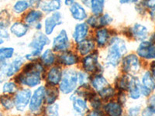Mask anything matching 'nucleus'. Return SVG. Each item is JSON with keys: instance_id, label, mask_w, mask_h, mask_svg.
I'll return each mask as SVG.
<instances>
[{"instance_id": "nucleus-31", "label": "nucleus", "mask_w": 155, "mask_h": 116, "mask_svg": "<svg viewBox=\"0 0 155 116\" xmlns=\"http://www.w3.org/2000/svg\"><path fill=\"white\" fill-rule=\"evenodd\" d=\"M29 7H30V5H29V2H27V0H18L13 5L12 9L15 13L20 14L25 12Z\"/></svg>"}, {"instance_id": "nucleus-17", "label": "nucleus", "mask_w": 155, "mask_h": 116, "mask_svg": "<svg viewBox=\"0 0 155 116\" xmlns=\"http://www.w3.org/2000/svg\"><path fill=\"white\" fill-rule=\"evenodd\" d=\"M83 67L87 72H93L99 66L98 63V54L96 53L88 55L84 58L82 61Z\"/></svg>"}, {"instance_id": "nucleus-39", "label": "nucleus", "mask_w": 155, "mask_h": 116, "mask_svg": "<svg viewBox=\"0 0 155 116\" xmlns=\"http://www.w3.org/2000/svg\"><path fill=\"white\" fill-rule=\"evenodd\" d=\"M78 83L80 84V85L85 86L88 84V80H89L88 74L85 72L80 71V72L78 73Z\"/></svg>"}, {"instance_id": "nucleus-9", "label": "nucleus", "mask_w": 155, "mask_h": 116, "mask_svg": "<svg viewBox=\"0 0 155 116\" xmlns=\"http://www.w3.org/2000/svg\"><path fill=\"white\" fill-rule=\"evenodd\" d=\"M137 53L141 58L150 60L155 57V45L150 41H142L137 49Z\"/></svg>"}, {"instance_id": "nucleus-36", "label": "nucleus", "mask_w": 155, "mask_h": 116, "mask_svg": "<svg viewBox=\"0 0 155 116\" xmlns=\"http://www.w3.org/2000/svg\"><path fill=\"white\" fill-rule=\"evenodd\" d=\"M17 91V87L14 82H5L2 87V92L4 94H12Z\"/></svg>"}, {"instance_id": "nucleus-30", "label": "nucleus", "mask_w": 155, "mask_h": 116, "mask_svg": "<svg viewBox=\"0 0 155 116\" xmlns=\"http://www.w3.org/2000/svg\"><path fill=\"white\" fill-rule=\"evenodd\" d=\"M55 56L54 52L51 50L48 49L44 51L41 55V61L44 65L50 66L54 63Z\"/></svg>"}, {"instance_id": "nucleus-20", "label": "nucleus", "mask_w": 155, "mask_h": 116, "mask_svg": "<svg viewBox=\"0 0 155 116\" xmlns=\"http://www.w3.org/2000/svg\"><path fill=\"white\" fill-rule=\"evenodd\" d=\"M61 70L60 67H53L50 69L48 73L47 79H48V83L51 85H57L58 84H60L62 77Z\"/></svg>"}, {"instance_id": "nucleus-14", "label": "nucleus", "mask_w": 155, "mask_h": 116, "mask_svg": "<svg viewBox=\"0 0 155 116\" xmlns=\"http://www.w3.org/2000/svg\"><path fill=\"white\" fill-rule=\"evenodd\" d=\"M71 99L73 101V109L79 115H84L88 111V108L87 102L79 95H73L71 97Z\"/></svg>"}, {"instance_id": "nucleus-32", "label": "nucleus", "mask_w": 155, "mask_h": 116, "mask_svg": "<svg viewBox=\"0 0 155 116\" xmlns=\"http://www.w3.org/2000/svg\"><path fill=\"white\" fill-rule=\"evenodd\" d=\"M11 16L6 9L0 12V27L6 29L10 24Z\"/></svg>"}, {"instance_id": "nucleus-40", "label": "nucleus", "mask_w": 155, "mask_h": 116, "mask_svg": "<svg viewBox=\"0 0 155 116\" xmlns=\"http://www.w3.org/2000/svg\"><path fill=\"white\" fill-rule=\"evenodd\" d=\"M141 111V107L140 105H135L131 107L128 111V116H139Z\"/></svg>"}, {"instance_id": "nucleus-23", "label": "nucleus", "mask_w": 155, "mask_h": 116, "mask_svg": "<svg viewBox=\"0 0 155 116\" xmlns=\"http://www.w3.org/2000/svg\"><path fill=\"white\" fill-rule=\"evenodd\" d=\"M109 37H110V34L107 29H99L95 34V41L97 43V45L100 47L106 46V44L109 40Z\"/></svg>"}, {"instance_id": "nucleus-29", "label": "nucleus", "mask_w": 155, "mask_h": 116, "mask_svg": "<svg viewBox=\"0 0 155 116\" xmlns=\"http://www.w3.org/2000/svg\"><path fill=\"white\" fill-rule=\"evenodd\" d=\"M15 49L10 47L0 48V63H3L7 60H9L13 56Z\"/></svg>"}, {"instance_id": "nucleus-16", "label": "nucleus", "mask_w": 155, "mask_h": 116, "mask_svg": "<svg viewBox=\"0 0 155 116\" xmlns=\"http://www.w3.org/2000/svg\"><path fill=\"white\" fill-rule=\"evenodd\" d=\"M71 16L77 21H83L87 18V12L85 8L78 2H74L69 9Z\"/></svg>"}, {"instance_id": "nucleus-28", "label": "nucleus", "mask_w": 155, "mask_h": 116, "mask_svg": "<svg viewBox=\"0 0 155 116\" xmlns=\"http://www.w3.org/2000/svg\"><path fill=\"white\" fill-rule=\"evenodd\" d=\"M91 10L95 16H99L103 12L105 6V0H91Z\"/></svg>"}, {"instance_id": "nucleus-33", "label": "nucleus", "mask_w": 155, "mask_h": 116, "mask_svg": "<svg viewBox=\"0 0 155 116\" xmlns=\"http://www.w3.org/2000/svg\"><path fill=\"white\" fill-rule=\"evenodd\" d=\"M56 88H49L46 90L45 92V100L48 104H54L56 99L58 98V92Z\"/></svg>"}, {"instance_id": "nucleus-7", "label": "nucleus", "mask_w": 155, "mask_h": 116, "mask_svg": "<svg viewBox=\"0 0 155 116\" xmlns=\"http://www.w3.org/2000/svg\"><path fill=\"white\" fill-rule=\"evenodd\" d=\"M140 61L135 54H129L123 60V68L124 71L129 74H136L140 70Z\"/></svg>"}, {"instance_id": "nucleus-47", "label": "nucleus", "mask_w": 155, "mask_h": 116, "mask_svg": "<svg viewBox=\"0 0 155 116\" xmlns=\"http://www.w3.org/2000/svg\"><path fill=\"white\" fill-rule=\"evenodd\" d=\"M87 116H103V114H102V113L100 112V111H97V110H94V111H90V112L87 114Z\"/></svg>"}, {"instance_id": "nucleus-37", "label": "nucleus", "mask_w": 155, "mask_h": 116, "mask_svg": "<svg viewBox=\"0 0 155 116\" xmlns=\"http://www.w3.org/2000/svg\"><path fill=\"white\" fill-rule=\"evenodd\" d=\"M113 22V18L110 16V15L106 13V14L99 16V25L101 27H104L106 26H108L109 24Z\"/></svg>"}, {"instance_id": "nucleus-24", "label": "nucleus", "mask_w": 155, "mask_h": 116, "mask_svg": "<svg viewBox=\"0 0 155 116\" xmlns=\"http://www.w3.org/2000/svg\"><path fill=\"white\" fill-rule=\"evenodd\" d=\"M95 48V43L92 40H84L78 44L77 50L81 55L85 56Z\"/></svg>"}, {"instance_id": "nucleus-35", "label": "nucleus", "mask_w": 155, "mask_h": 116, "mask_svg": "<svg viewBox=\"0 0 155 116\" xmlns=\"http://www.w3.org/2000/svg\"><path fill=\"white\" fill-rule=\"evenodd\" d=\"M46 116H59V105L58 104H51L45 110Z\"/></svg>"}, {"instance_id": "nucleus-43", "label": "nucleus", "mask_w": 155, "mask_h": 116, "mask_svg": "<svg viewBox=\"0 0 155 116\" xmlns=\"http://www.w3.org/2000/svg\"><path fill=\"white\" fill-rule=\"evenodd\" d=\"M41 4H42V0H30L29 1L30 7L34 9H38L41 5Z\"/></svg>"}, {"instance_id": "nucleus-25", "label": "nucleus", "mask_w": 155, "mask_h": 116, "mask_svg": "<svg viewBox=\"0 0 155 116\" xmlns=\"http://www.w3.org/2000/svg\"><path fill=\"white\" fill-rule=\"evenodd\" d=\"M42 11L45 12H58L61 7V0H48L47 2H43L41 5Z\"/></svg>"}, {"instance_id": "nucleus-8", "label": "nucleus", "mask_w": 155, "mask_h": 116, "mask_svg": "<svg viewBox=\"0 0 155 116\" xmlns=\"http://www.w3.org/2000/svg\"><path fill=\"white\" fill-rule=\"evenodd\" d=\"M63 23L62 15L61 12H55L53 14L48 16L44 20V33L48 36L53 34L55 27Z\"/></svg>"}, {"instance_id": "nucleus-27", "label": "nucleus", "mask_w": 155, "mask_h": 116, "mask_svg": "<svg viewBox=\"0 0 155 116\" xmlns=\"http://www.w3.org/2000/svg\"><path fill=\"white\" fill-rule=\"evenodd\" d=\"M92 86L94 89L99 93L102 92V90H104L107 87H109V83H108L107 80L103 76H96L92 80Z\"/></svg>"}, {"instance_id": "nucleus-48", "label": "nucleus", "mask_w": 155, "mask_h": 116, "mask_svg": "<svg viewBox=\"0 0 155 116\" xmlns=\"http://www.w3.org/2000/svg\"><path fill=\"white\" fill-rule=\"evenodd\" d=\"M138 0H120V4H130V3H136L137 2Z\"/></svg>"}, {"instance_id": "nucleus-1", "label": "nucleus", "mask_w": 155, "mask_h": 116, "mask_svg": "<svg viewBox=\"0 0 155 116\" xmlns=\"http://www.w3.org/2000/svg\"><path fill=\"white\" fill-rule=\"evenodd\" d=\"M127 52V47L125 40L120 37H113L110 40L106 55V64L115 67L118 65L122 57Z\"/></svg>"}, {"instance_id": "nucleus-26", "label": "nucleus", "mask_w": 155, "mask_h": 116, "mask_svg": "<svg viewBox=\"0 0 155 116\" xmlns=\"http://www.w3.org/2000/svg\"><path fill=\"white\" fill-rule=\"evenodd\" d=\"M105 111L109 116H121L123 108L118 102H109L104 107Z\"/></svg>"}, {"instance_id": "nucleus-51", "label": "nucleus", "mask_w": 155, "mask_h": 116, "mask_svg": "<svg viewBox=\"0 0 155 116\" xmlns=\"http://www.w3.org/2000/svg\"><path fill=\"white\" fill-rule=\"evenodd\" d=\"M81 2L84 5H87V6L90 5V4H91V0H81Z\"/></svg>"}, {"instance_id": "nucleus-21", "label": "nucleus", "mask_w": 155, "mask_h": 116, "mask_svg": "<svg viewBox=\"0 0 155 116\" xmlns=\"http://www.w3.org/2000/svg\"><path fill=\"white\" fill-rule=\"evenodd\" d=\"M61 64L65 66H72L78 63V56L71 51H64L59 56Z\"/></svg>"}, {"instance_id": "nucleus-11", "label": "nucleus", "mask_w": 155, "mask_h": 116, "mask_svg": "<svg viewBox=\"0 0 155 116\" xmlns=\"http://www.w3.org/2000/svg\"><path fill=\"white\" fill-rule=\"evenodd\" d=\"M141 95L147 97L155 90V81L150 71H145L142 76Z\"/></svg>"}, {"instance_id": "nucleus-5", "label": "nucleus", "mask_w": 155, "mask_h": 116, "mask_svg": "<svg viewBox=\"0 0 155 116\" xmlns=\"http://www.w3.org/2000/svg\"><path fill=\"white\" fill-rule=\"evenodd\" d=\"M70 40L65 30H61L60 33L54 38L52 48L56 52L66 51L70 47Z\"/></svg>"}, {"instance_id": "nucleus-12", "label": "nucleus", "mask_w": 155, "mask_h": 116, "mask_svg": "<svg viewBox=\"0 0 155 116\" xmlns=\"http://www.w3.org/2000/svg\"><path fill=\"white\" fill-rule=\"evenodd\" d=\"M88 31H89V27H88V25L87 23H78L77 25H75L72 34L74 40L78 44L81 41L85 40L88 34Z\"/></svg>"}, {"instance_id": "nucleus-41", "label": "nucleus", "mask_w": 155, "mask_h": 116, "mask_svg": "<svg viewBox=\"0 0 155 116\" xmlns=\"http://www.w3.org/2000/svg\"><path fill=\"white\" fill-rule=\"evenodd\" d=\"M95 95H92V97L90 98L89 100L91 102V105H92V107L95 109H98L101 106V102L99 98H97Z\"/></svg>"}, {"instance_id": "nucleus-38", "label": "nucleus", "mask_w": 155, "mask_h": 116, "mask_svg": "<svg viewBox=\"0 0 155 116\" xmlns=\"http://www.w3.org/2000/svg\"><path fill=\"white\" fill-rule=\"evenodd\" d=\"M114 90L111 87L109 86L106 88H105L104 90H102V92H99V95H100V96L102 97V98L109 99L114 95Z\"/></svg>"}, {"instance_id": "nucleus-2", "label": "nucleus", "mask_w": 155, "mask_h": 116, "mask_svg": "<svg viewBox=\"0 0 155 116\" xmlns=\"http://www.w3.org/2000/svg\"><path fill=\"white\" fill-rule=\"evenodd\" d=\"M43 70L44 68L40 63H28L25 67L23 74L18 77V81L21 85L34 88L41 84Z\"/></svg>"}, {"instance_id": "nucleus-53", "label": "nucleus", "mask_w": 155, "mask_h": 116, "mask_svg": "<svg viewBox=\"0 0 155 116\" xmlns=\"http://www.w3.org/2000/svg\"><path fill=\"white\" fill-rule=\"evenodd\" d=\"M3 43H4V40H2V39L0 38V45H2V44H3Z\"/></svg>"}, {"instance_id": "nucleus-52", "label": "nucleus", "mask_w": 155, "mask_h": 116, "mask_svg": "<svg viewBox=\"0 0 155 116\" xmlns=\"http://www.w3.org/2000/svg\"><path fill=\"white\" fill-rule=\"evenodd\" d=\"M150 42H152V43H153V44H155V34H153V35H152L151 40H150Z\"/></svg>"}, {"instance_id": "nucleus-54", "label": "nucleus", "mask_w": 155, "mask_h": 116, "mask_svg": "<svg viewBox=\"0 0 155 116\" xmlns=\"http://www.w3.org/2000/svg\"><path fill=\"white\" fill-rule=\"evenodd\" d=\"M0 116H2V114H1V113H0Z\"/></svg>"}, {"instance_id": "nucleus-34", "label": "nucleus", "mask_w": 155, "mask_h": 116, "mask_svg": "<svg viewBox=\"0 0 155 116\" xmlns=\"http://www.w3.org/2000/svg\"><path fill=\"white\" fill-rule=\"evenodd\" d=\"M0 102H1L2 105L4 107V108L7 109V110H10L15 105L14 100L11 97H9V95H2V96L0 97Z\"/></svg>"}, {"instance_id": "nucleus-6", "label": "nucleus", "mask_w": 155, "mask_h": 116, "mask_svg": "<svg viewBox=\"0 0 155 116\" xmlns=\"http://www.w3.org/2000/svg\"><path fill=\"white\" fill-rule=\"evenodd\" d=\"M32 97V92L30 89H22L16 93L14 98L15 107L19 111H24L27 106L30 104Z\"/></svg>"}, {"instance_id": "nucleus-45", "label": "nucleus", "mask_w": 155, "mask_h": 116, "mask_svg": "<svg viewBox=\"0 0 155 116\" xmlns=\"http://www.w3.org/2000/svg\"><path fill=\"white\" fill-rule=\"evenodd\" d=\"M0 38L1 39H9V34L6 29L0 27Z\"/></svg>"}, {"instance_id": "nucleus-10", "label": "nucleus", "mask_w": 155, "mask_h": 116, "mask_svg": "<svg viewBox=\"0 0 155 116\" xmlns=\"http://www.w3.org/2000/svg\"><path fill=\"white\" fill-rule=\"evenodd\" d=\"M50 44V39L48 35L43 34L41 32H37L34 36L32 40L29 44V47L31 48L32 50H37L42 52L44 47Z\"/></svg>"}, {"instance_id": "nucleus-13", "label": "nucleus", "mask_w": 155, "mask_h": 116, "mask_svg": "<svg viewBox=\"0 0 155 116\" xmlns=\"http://www.w3.org/2000/svg\"><path fill=\"white\" fill-rule=\"evenodd\" d=\"M130 34L136 40L144 41L147 38L149 32L147 27L140 23H135L130 28Z\"/></svg>"}, {"instance_id": "nucleus-4", "label": "nucleus", "mask_w": 155, "mask_h": 116, "mask_svg": "<svg viewBox=\"0 0 155 116\" xmlns=\"http://www.w3.org/2000/svg\"><path fill=\"white\" fill-rule=\"evenodd\" d=\"M45 92L46 89L42 86L39 87L34 91L29 104V108L32 112H37L41 108L44 101L45 100Z\"/></svg>"}, {"instance_id": "nucleus-18", "label": "nucleus", "mask_w": 155, "mask_h": 116, "mask_svg": "<svg viewBox=\"0 0 155 116\" xmlns=\"http://www.w3.org/2000/svg\"><path fill=\"white\" fill-rule=\"evenodd\" d=\"M29 31V27L26 23L22 22H15L10 27L11 34L18 38H21L26 36Z\"/></svg>"}, {"instance_id": "nucleus-15", "label": "nucleus", "mask_w": 155, "mask_h": 116, "mask_svg": "<svg viewBox=\"0 0 155 116\" xmlns=\"http://www.w3.org/2000/svg\"><path fill=\"white\" fill-rule=\"evenodd\" d=\"M129 95L134 100H137L140 98L141 95V84L137 77H132L129 81L128 86Z\"/></svg>"}, {"instance_id": "nucleus-49", "label": "nucleus", "mask_w": 155, "mask_h": 116, "mask_svg": "<svg viewBox=\"0 0 155 116\" xmlns=\"http://www.w3.org/2000/svg\"><path fill=\"white\" fill-rule=\"evenodd\" d=\"M150 70H151V74L153 76V79L155 81V61L152 62L151 64H150Z\"/></svg>"}, {"instance_id": "nucleus-46", "label": "nucleus", "mask_w": 155, "mask_h": 116, "mask_svg": "<svg viewBox=\"0 0 155 116\" xmlns=\"http://www.w3.org/2000/svg\"><path fill=\"white\" fill-rule=\"evenodd\" d=\"M148 104L150 108L153 109V111H155V95H151L148 101Z\"/></svg>"}, {"instance_id": "nucleus-42", "label": "nucleus", "mask_w": 155, "mask_h": 116, "mask_svg": "<svg viewBox=\"0 0 155 116\" xmlns=\"http://www.w3.org/2000/svg\"><path fill=\"white\" fill-rule=\"evenodd\" d=\"M155 111H153V109L150 108V106L146 107L143 109L142 112H141V116H154Z\"/></svg>"}, {"instance_id": "nucleus-44", "label": "nucleus", "mask_w": 155, "mask_h": 116, "mask_svg": "<svg viewBox=\"0 0 155 116\" xmlns=\"http://www.w3.org/2000/svg\"><path fill=\"white\" fill-rule=\"evenodd\" d=\"M145 7L150 9L151 11H155V0H146Z\"/></svg>"}, {"instance_id": "nucleus-22", "label": "nucleus", "mask_w": 155, "mask_h": 116, "mask_svg": "<svg viewBox=\"0 0 155 116\" xmlns=\"http://www.w3.org/2000/svg\"><path fill=\"white\" fill-rule=\"evenodd\" d=\"M43 17V13L41 11L33 9L29 12L24 18V22L27 26H34L38 23Z\"/></svg>"}, {"instance_id": "nucleus-55", "label": "nucleus", "mask_w": 155, "mask_h": 116, "mask_svg": "<svg viewBox=\"0 0 155 116\" xmlns=\"http://www.w3.org/2000/svg\"><path fill=\"white\" fill-rule=\"evenodd\" d=\"M154 59H155V57H154Z\"/></svg>"}, {"instance_id": "nucleus-3", "label": "nucleus", "mask_w": 155, "mask_h": 116, "mask_svg": "<svg viewBox=\"0 0 155 116\" xmlns=\"http://www.w3.org/2000/svg\"><path fill=\"white\" fill-rule=\"evenodd\" d=\"M78 83V75L74 69L64 70L60 82V91L64 95L72 93L76 89Z\"/></svg>"}, {"instance_id": "nucleus-50", "label": "nucleus", "mask_w": 155, "mask_h": 116, "mask_svg": "<svg viewBox=\"0 0 155 116\" xmlns=\"http://www.w3.org/2000/svg\"><path fill=\"white\" fill-rule=\"evenodd\" d=\"M76 0H64V4L65 5H68V6H71V5L75 2Z\"/></svg>"}, {"instance_id": "nucleus-19", "label": "nucleus", "mask_w": 155, "mask_h": 116, "mask_svg": "<svg viewBox=\"0 0 155 116\" xmlns=\"http://www.w3.org/2000/svg\"><path fill=\"white\" fill-rule=\"evenodd\" d=\"M24 63V58L23 56H17L8 65L6 70V77H10L16 74L20 70Z\"/></svg>"}]
</instances>
